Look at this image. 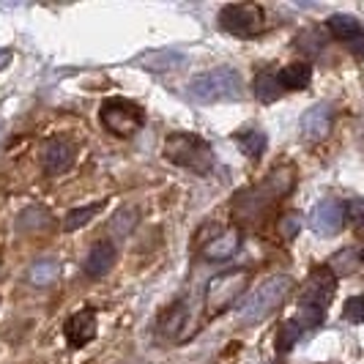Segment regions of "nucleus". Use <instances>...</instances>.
<instances>
[{
	"instance_id": "nucleus-1",
	"label": "nucleus",
	"mask_w": 364,
	"mask_h": 364,
	"mask_svg": "<svg viewBox=\"0 0 364 364\" xmlns=\"http://www.w3.org/2000/svg\"><path fill=\"white\" fill-rule=\"evenodd\" d=\"M293 186H296V167L293 164H279L260 183L236 195L233 214L238 219H247V222H257L274 203L282 200L285 195H291Z\"/></svg>"
},
{
	"instance_id": "nucleus-2",
	"label": "nucleus",
	"mask_w": 364,
	"mask_h": 364,
	"mask_svg": "<svg viewBox=\"0 0 364 364\" xmlns=\"http://www.w3.org/2000/svg\"><path fill=\"white\" fill-rule=\"evenodd\" d=\"M337 291V277L328 266H318L310 274L307 285H304V296L299 301V315L296 321L301 323V328H318L326 318V307L331 301V296Z\"/></svg>"
},
{
	"instance_id": "nucleus-3",
	"label": "nucleus",
	"mask_w": 364,
	"mask_h": 364,
	"mask_svg": "<svg viewBox=\"0 0 364 364\" xmlns=\"http://www.w3.org/2000/svg\"><path fill=\"white\" fill-rule=\"evenodd\" d=\"M189 96L200 105H214V102H233L244 96V80L236 69L230 66H217L208 72L198 74L189 80Z\"/></svg>"
},
{
	"instance_id": "nucleus-4",
	"label": "nucleus",
	"mask_w": 364,
	"mask_h": 364,
	"mask_svg": "<svg viewBox=\"0 0 364 364\" xmlns=\"http://www.w3.org/2000/svg\"><path fill=\"white\" fill-rule=\"evenodd\" d=\"M293 282L288 274H274L269 277L260 288L250 293V299L241 304V310H238V318H241V323H260V321H266L269 315H272L277 307H282L285 304V299L293 293Z\"/></svg>"
},
{
	"instance_id": "nucleus-5",
	"label": "nucleus",
	"mask_w": 364,
	"mask_h": 364,
	"mask_svg": "<svg viewBox=\"0 0 364 364\" xmlns=\"http://www.w3.org/2000/svg\"><path fill=\"white\" fill-rule=\"evenodd\" d=\"M164 159L173 164H178V167H186V170H195V173H200V176H208L211 173V167H214V151L211 146L198 137V134H170L167 140H164V148H162Z\"/></svg>"
},
{
	"instance_id": "nucleus-6",
	"label": "nucleus",
	"mask_w": 364,
	"mask_h": 364,
	"mask_svg": "<svg viewBox=\"0 0 364 364\" xmlns=\"http://www.w3.org/2000/svg\"><path fill=\"white\" fill-rule=\"evenodd\" d=\"M250 279H252L250 269H230V272L217 274L205 285V315L208 318H217V315L230 310L238 299L244 296Z\"/></svg>"
},
{
	"instance_id": "nucleus-7",
	"label": "nucleus",
	"mask_w": 364,
	"mask_h": 364,
	"mask_svg": "<svg viewBox=\"0 0 364 364\" xmlns=\"http://www.w3.org/2000/svg\"><path fill=\"white\" fill-rule=\"evenodd\" d=\"M99 121L102 127L112 132L115 137H132L146 124V112L137 102L124 99V96H109L99 107Z\"/></svg>"
},
{
	"instance_id": "nucleus-8",
	"label": "nucleus",
	"mask_w": 364,
	"mask_h": 364,
	"mask_svg": "<svg viewBox=\"0 0 364 364\" xmlns=\"http://www.w3.org/2000/svg\"><path fill=\"white\" fill-rule=\"evenodd\" d=\"M266 25V11L257 3H228L219 11V28L230 36L252 38L263 31Z\"/></svg>"
},
{
	"instance_id": "nucleus-9",
	"label": "nucleus",
	"mask_w": 364,
	"mask_h": 364,
	"mask_svg": "<svg viewBox=\"0 0 364 364\" xmlns=\"http://www.w3.org/2000/svg\"><path fill=\"white\" fill-rule=\"evenodd\" d=\"M159 331H162L164 337L176 340V343H186V340L198 331V321H195L192 307H189L186 299L176 301L173 307H167V310L162 312V318H159Z\"/></svg>"
},
{
	"instance_id": "nucleus-10",
	"label": "nucleus",
	"mask_w": 364,
	"mask_h": 364,
	"mask_svg": "<svg viewBox=\"0 0 364 364\" xmlns=\"http://www.w3.org/2000/svg\"><path fill=\"white\" fill-rule=\"evenodd\" d=\"M346 225V203L326 198L310 211V228L318 236H334Z\"/></svg>"
},
{
	"instance_id": "nucleus-11",
	"label": "nucleus",
	"mask_w": 364,
	"mask_h": 364,
	"mask_svg": "<svg viewBox=\"0 0 364 364\" xmlns=\"http://www.w3.org/2000/svg\"><path fill=\"white\" fill-rule=\"evenodd\" d=\"M241 230L238 228H222L211 238L200 241V255L211 263H222V260H230L241 250Z\"/></svg>"
},
{
	"instance_id": "nucleus-12",
	"label": "nucleus",
	"mask_w": 364,
	"mask_h": 364,
	"mask_svg": "<svg viewBox=\"0 0 364 364\" xmlns=\"http://www.w3.org/2000/svg\"><path fill=\"white\" fill-rule=\"evenodd\" d=\"M74 164V146L63 137H55L47 140L41 148V167L50 173V176H60L66 173Z\"/></svg>"
},
{
	"instance_id": "nucleus-13",
	"label": "nucleus",
	"mask_w": 364,
	"mask_h": 364,
	"mask_svg": "<svg viewBox=\"0 0 364 364\" xmlns=\"http://www.w3.org/2000/svg\"><path fill=\"white\" fill-rule=\"evenodd\" d=\"M115 257H118L115 244H112L109 238H99L91 250H88L82 269H85V274H88L91 279H99V277H105V274L115 266Z\"/></svg>"
},
{
	"instance_id": "nucleus-14",
	"label": "nucleus",
	"mask_w": 364,
	"mask_h": 364,
	"mask_svg": "<svg viewBox=\"0 0 364 364\" xmlns=\"http://www.w3.org/2000/svg\"><path fill=\"white\" fill-rule=\"evenodd\" d=\"M66 340L72 348H85L96 337V310H80L66 321Z\"/></svg>"
},
{
	"instance_id": "nucleus-15",
	"label": "nucleus",
	"mask_w": 364,
	"mask_h": 364,
	"mask_svg": "<svg viewBox=\"0 0 364 364\" xmlns=\"http://www.w3.org/2000/svg\"><path fill=\"white\" fill-rule=\"evenodd\" d=\"M331 118H334V112L328 105H315L301 115V134L307 140H323L331 129Z\"/></svg>"
},
{
	"instance_id": "nucleus-16",
	"label": "nucleus",
	"mask_w": 364,
	"mask_h": 364,
	"mask_svg": "<svg viewBox=\"0 0 364 364\" xmlns=\"http://www.w3.org/2000/svg\"><path fill=\"white\" fill-rule=\"evenodd\" d=\"M233 140L238 143V148L250 156V159H260L266 154V146H269V137L263 129H241L233 134Z\"/></svg>"
},
{
	"instance_id": "nucleus-17",
	"label": "nucleus",
	"mask_w": 364,
	"mask_h": 364,
	"mask_svg": "<svg viewBox=\"0 0 364 364\" xmlns=\"http://www.w3.org/2000/svg\"><path fill=\"white\" fill-rule=\"evenodd\" d=\"M58 277H60V263L55 257H41L28 272V279L33 288H50L53 282H58Z\"/></svg>"
},
{
	"instance_id": "nucleus-18",
	"label": "nucleus",
	"mask_w": 364,
	"mask_h": 364,
	"mask_svg": "<svg viewBox=\"0 0 364 364\" xmlns=\"http://www.w3.org/2000/svg\"><path fill=\"white\" fill-rule=\"evenodd\" d=\"M326 28L337 41H356V38L362 36V22L356 17H348V14H334V17H328Z\"/></svg>"
},
{
	"instance_id": "nucleus-19",
	"label": "nucleus",
	"mask_w": 364,
	"mask_h": 364,
	"mask_svg": "<svg viewBox=\"0 0 364 364\" xmlns=\"http://www.w3.org/2000/svg\"><path fill=\"white\" fill-rule=\"evenodd\" d=\"M277 80L288 91H304L312 80V66H307V63H291V66H285L282 72L277 74Z\"/></svg>"
},
{
	"instance_id": "nucleus-20",
	"label": "nucleus",
	"mask_w": 364,
	"mask_h": 364,
	"mask_svg": "<svg viewBox=\"0 0 364 364\" xmlns=\"http://www.w3.org/2000/svg\"><path fill=\"white\" fill-rule=\"evenodd\" d=\"M53 225V217H50V211H44V208H38V205H31V208H25L17 219V230L22 233H31V230H41V228H50Z\"/></svg>"
},
{
	"instance_id": "nucleus-21",
	"label": "nucleus",
	"mask_w": 364,
	"mask_h": 364,
	"mask_svg": "<svg viewBox=\"0 0 364 364\" xmlns=\"http://www.w3.org/2000/svg\"><path fill=\"white\" fill-rule=\"evenodd\" d=\"M255 96L260 99V102H263V105H274V102L282 96V85H279V80H277L274 74H269V72L257 74Z\"/></svg>"
},
{
	"instance_id": "nucleus-22",
	"label": "nucleus",
	"mask_w": 364,
	"mask_h": 364,
	"mask_svg": "<svg viewBox=\"0 0 364 364\" xmlns=\"http://www.w3.org/2000/svg\"><path fill=\"white\" fill-rule=\"evenodd\" d=\"M99 211H102V203H91V205L74 208V211H69V214H66V219H63V230H66V233H74V230L85 228V225H88V222H91Z\"/></svg>"
},
{
	"instance_id": "nucleus-23",
	"label": "nucleus",
	"mask_w": 364,
	"mask_h": 364,
	"mask_svg": "<svg viewBox=\"0 0 364 364\" xmlns=\"http://www.w3.org/2000/svg\"><path fill=\"white\" fill-rule=\"evenodd\" d=\"M301 334H304V328H301V323H299L296 318L285 321L282 328H279V334H277V350H279V353H288V350L299 343Z\"/></svg>"
},
{
	"instance_id": "nucleus-24",
	"label": "nucleus",
	"mask_w": 364,
	"mask_h": 364,
	"mask_svg": "<svg viewBox=\"0 0 364 364\" xmlns=\"http://www.w3.org/2000/svg\"><path fill=\"white\" fill-rule=\"evenodd\" d=\"M356 260H362L356 250H343V252H337V255L331 257V263H328V269L334 272V277L340 274V277H346L356 269Z\"/></svg>"
},
{
	"instance_id": "nucleus-25",
	"label": "nucleus",
	"mask_w": 364,
	"mask_h": 364,
	"mask_svg": "<svg viewBox=\"0 0 364 364\" xmlns=\"http://www.w3.org/2000/svg\"><path fill=\"white\" fill-rule=\"evenodd\" d=\"M343 318L350 321V323H364V293L353 296L346 301V310H343Z\"/></svg>"
},
{
	"instance_id": "nucleus-26",
	"label": "nucleus",
	"mask_w": 364,
	"mask_h": 364,
	"mask_svg": "<svg viewBox=\"0 0 364 364\" xmlns=\"http://www.w3.org/2000/svg\"><path fill=\"white\" fill-rule=\"evenodd\" d=\"M346 219L356 230H364V198H353L346 203Z\"/></svg>"
},
{
	"instance_id": "nucleus-27",
	"label": "nucleus",
	"mask_w": 364,
	"mask_h": 364,
	"mask_svg": "<svg viewBox=\"0 0 364 364\" xmlns=\"http://www.w3.org/2000/svg\"><path fill=\"white\" fill-rule=\"evenodd\" d=\"M299 230H301V214L291 211V214H285V217L279 219V233H282L285 241H293V238L299 236Z\"/></svg>"
},
{
	"instance_id": "nucleus-28",
	"label": "nucleus",
	"mask_w": 364,
	"mask_h": 364,
	"mask_svg": "<svg viewBox=\"0 0 364 364\" xmlns=\"http://www.w3.org/2000/svg\"><path fill=\"white\" fill-rule=\"evenodd\" d=\"M296 47L301 50V53H321V47H323V38L318 36V31H307V33H301V36L296 38Z\"/></svg>"
},
{
	"instance_id": "nucleus-29",
	"label": "nucleus",
	"mask_w": 364,
	"mask_h": 364,
	"mask_svg": "<svg viewBox=\"0 0 364 364\" xmlns=\"http://www.w3.org/2000/svg\"><path fill=\"white\" fill-rule=\"evenodd\" d=\"M9 63H11V53H6V50H3V53H0V69H6Z\"/></svg>"
},
{
	"instance_id": "nucleus-30",
	"label": "nucleus",
	"mask_w": 364,
	"mask_h": 364,
	"mask_svg": "<svg viewBox=\"0 0 364 364\" xmlns=\"http://www.w3.org/2000/svg\"><path fill=\"white\" fill-rule=\"evenodd\" d=\"M359 257H362V263H364V250H362V252H359Z\"/></svg>"
}]
</instances>
